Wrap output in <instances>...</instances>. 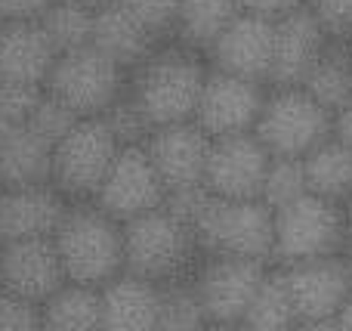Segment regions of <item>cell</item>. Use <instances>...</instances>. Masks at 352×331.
I'll return each mask as SVG.
<instances>
[{
    "instance_id": "5",
    "label": "cell",
    "mask_w": 352,
    "mask_h": 331,
    "mask_svg": "<svg viewBox=\"0 0 352 331\" xmlns=\"http://www.w3.org/2000/svg\"><path fill=\"white\" fill-rule=\"evenodd\" d=\"M275 214V242L272 257L285 266L303 264V260L340 257L349 245V220L346 204L328 202L318 195H303Z\"/></svg>"
},
{
    "instance_id": "12",
    "label": "cell",
    "mask_w": 352,
    "mask_h": 331,
    "mask_svg": "<svg viewBox=\"0 0 352 331\" xmlns=\"http://www.w3.org/2000/svg\"><path fill=\"white\" fill-rule=\"evenodd\" d=\"M269 167V152L254 134L219 136L210 140V155L204 167V189L217 198L254 202Z\"/></svg>"
},
{
    "instance_id": "23",
    "label": "cell",
    "mask_w": 352,
    "mask_h": 331,
    "mask_svg": "<svg viewBox=\"0 0 352 331\" xmlns=\"http://www.w3.org/2000/svg\"><path fill=\"white\" fill-rule=\"evenodd\" d=\"M241 16L238 0H182L173 19V41L207 56L217 37Z\"/></svg>"
},
{
    "instance_id": "6",
    "label": "cell",
    "mask_w": 352,
    "mask_h": 331,
    "mask_svg": "<svg viewBox=\"0 0 352 331\" xmlns=\"http://www.w3.org/2000/svg\"><path fill=\"white\" fill-rule=\"evenodd\" d=\"M254 136L269 158H306L334 136V115L303 87H275L263 103Z\"/></svg>"
},
{
    "instance_id": "17",
    "label": "cell",
    "mask_w": 352,
    "mask_h": 331,
    "mask_svg": "<svg viewBox=\"0 0 352 331\" xmlns=\"http://www.w3.org/2000/svg\"><path fill=\"white\" fill-rule=\"evenodd\" d=\"M328 34L322 31L318 19L309 6L287 12L275 22L272 37V68H269V84L272 87H303L306 74L312 72L316 59L322 56Z\"/></svg>"
},
{
    "instance_id": "27",
    "label": "cell",
    "mask_w": 352,
    "mask_h": 331,
    "mask_svg": "<svg viewBox=\"0 0 352 331\" xmlns=\"http://www.w3.org/2000/svg\"><path fill=\"white\" fill-rule=\"evenodd\" d=\"M238 325L244 331H297L300 319L294 313V303L281 273H266V279L260 282L256 295L250 297Z\"/></svg>"
},
{
    "instance_id": "7",
    "label": "cell",
    "mask_w": 352,
    "mask_h": 331,
    "mask_svg": "<svg viewBox=\"0 0 352 331\" xmlns=\"http://www.w3.org/2000/svg\"><path fill=\"white\" fill-rule=\"evenodd\" d=\"M127 87V72L105 59L99 50L84 47L56 56L43 93L59 99L78 118H102L115 99H121Z\"/></svg>"
},
{
    "instance_id": "18",
    "label": "cell",
    "mask_w": 352,
    "mask_h": 331,
    "mask_svg": "<svg viewBox=\"0 0 352 331\" xmlns=\"http://www.w3.org/2000/svg\"><path fill=\"white\" fill-rule=\"evenodd\" d=\"M65 208V198L53 186L3 189L0 192V245L53 239Z\"/></svg>"
},
{
    "instance_id": "46",
    "label": "cell",
    "mask_w": 352,
    "mask_h": 331,
    "mask_svg": "<svg viewBox=\"0 0 352 331\" xmlns=\"http://www.w3.org/2000/svg\"><path fill=\"white\" fill-rule=\"evenodd\" d=\"M346 220H349V235H352V202L346 204Z\"/></svg>"
},
{
    "instance_id": "32",
    "label": "cell",
    "mask_w": 352,
    "mask_h": 331,
    "mask_svg": "<svg viewBox=\"0 0 352 331\" xmlns=\"http://www.w3.org/2000/svg\"><path fill=\"white\" fill-rule=\"evenodd\" d=\"M78 121H80V118L74 115L72 109H65L59 99H53V96H47V93H43V96L37 99L31 118L22 124V127H28L31 134H37L41 140H47L50 146H56V142H59Z\"/></svg>"
},
{
    "instance_id": "36",
    "label": "cell",
    "mask_w": 352,
    "mask_h": 331,
    "mask_svg": "<svg viewBox=\"0 0 352 331\" xmlns=\"http://www.w3.org/2000/svg\"><path fill=\"white\" fill-rule=\"evenodd\" d=\"M0 331H41V303L0 291Z\"/></svg>"
},
{
    "instance_id": "34",
    "label": "cell",
    "mask_w": 352,
    "mask_h": 331,
    "mask_svg": "<svg viewBox=\"0 0 352 331\" xmlns=\"http://www.w3.org/2000/svg\"><path fill=\"white\" fill-rule=\"evenodd\" d=\"M306 6L318 19L328 41L352 43V0H309Z\"/></svg>"
},
{
    "instance_id": "3",
    "label": "cell",
    "mask_w": 352,
    "mask_h": 331,
    "mask_svg": "<svg viewBox=\"0 0 352 331\" xmlns=\"http://www.w3.org/2000/svg\"><path fill=\"white\" fill-rule=\"evenodd\" d=\"M124 233V273L152 285L182 282L198 251L192 229L164 208L121 223Z\"/></svg>"
},
{
    "instance_id": "4",
    "label": "cell",
    "mask_w": 352,
    "mask_h": 331,
    "mask_svg": "<svg viewBox=\"0 0 352 331\" xmlns=\"http://www.w3.org/2000/svg\"><path fill=\"white\" fill-rule=\"evenodd\" d=\"M188 229L198 248H204L210 257H241L260 264L272 257L275 214L260 198L232 202L210 195Z\"/></svg>"
},
{
    "instance_id": "48",
    "label": "cell",
    "mask_w": 352,
    "mask_h": 331,
    "mask_svg": "<svg viewBox=\"0 0 352 331\" xmlns=\"http://www.w3.org/2000/svg\"><path fill=\"white\" fill-rule=\"evenodd\" d=\"M0 25H3V19H0Z\"/></svg>"
},
{
    "instance_id": "16",
    "label": "cell",
    "mask_w": 352,
    "mask_h": 331,
    "mask_svg": "<svg viewBox=\"0 0 352 331\" xmlns=\"http://www.w3.org/2000/svg\"><path fill=\"white\" fill-rule=\"evenodd\" d=\"M272 37H275V22L241 12L217 37V43L207 50L210 68L223 74H235V78L244 81H256V84H269Z\"/></svg>"
},
{
    "instance_id": "31",
    "label": "cell",
    "mask_w": 352,
    "mask_h": 331,
    "mask_svg": "<svg viewBox=\"0 0 352 331\" xmlns=\"http://www.w3.org/2000/svg\"><path fill=\"white\" fill-rule=\"evenodd\" d=\"M102 124L105 130L111 134V140L118 142L121 149H130V146H146V140L152 136V121L142 115V109L130 99V93H124L121 99L109 105L102 111Z\"/></svg>"
},
{
    "instance_id": "28",
    "label": "cell",
    "mask_w": 352,
    "mask_h": 331,
    "mask_svg": "<svg viewBox=\"0 0 352 331\" xmlns=\"http://www.w3.org/2000/svg\"><path fill=\"white\" fill-rule=\"evenodd\" d=\"M43 34L50 37L56 53H72V50L90 47L93 37V10H84L78 3H65V0H53L50 10L41 19Z\"/></svg>"
},
{
    "instance_id": "33",
    "label": "cell",
    "mask_w": 352,
    "mask_h": 331,
    "mask_svg": "<svg viewBox=\"0 0 352 331\" xmlns=\"http://www.w3.org/2000/svg\"><path fill=\"white\" fill-rule=\"evenodd\" d=\"M41 96H43L41 87H28V84H19V81L0 78V121L12 124V127H22L31 118Z\"/></svg>"
},
{
    "instance_id": "25",
    "label": "cell",
    "mask_w": 352,
    "mask_h": 331,
    "mask_svg": "<svg viewBox=\"0 0 352 331\" xmlns=\"http://www.w3.org/2000/svg\"><path fill=\"white\" fill-rule=\"evenodd\" d=\"M306 189L309 195L328 198L337 204L352 202V149L343 146L337 136L312 149L303 158Z\"/></svg>"
},
{
    "instance_id": "22",
    "label": "cell",
    "mask_w": 352,
    "mask_h": 331,
    "mask_svg": "<svg viewBox=\"0 0 352 331\" xmlns=\"http://www.w3.org/2000/svg\"><path fill=\"white\" fill-rule=\"evenodd\" d=\"M50 173H53V146L28 127H12L0 149V180L6 189L50 186Z\"/></svg>"
},
{
    "instance_id": "29",
    "label": "cell",
    "mask_w": 352,
    "mask_h": 331,
    "mask_svg": "<svg viewBox=\"0 0 352 331\" xmlns=\"http://www.w3.org/2000/svg\"><path fill=\"white\" fill-rule=\"evenodd\" d=\"M210 325L192 282H173L161 285V303H158V325L155 331H204Z\"/></svg>"
},
{
    "instance_id": "40",
    "label": "cell",
    "mask_w": 352,
    "mask_h": 331,
    "mask_svg": "<svg viewBox=\"0 0 352 331\" xmlns=\"http://www.w3.org/2000/svg\"><path fill=\"white\" fill-rule=\"evenodd\" d=\"M297 331H343L340 322L334 319H316V322H303V325H297Z\"/></svg>"
},
{
    "instance_id": "10",
    "label": "cell",
    "mask_w": 352,
    "mask_h": 331,
    "mask_svg": "<svg viewBox=\"0 0 352 331\" xmlns=\"http://www.w3.org/2000/svg\"><path fill=\"white\" fill-rule=\"evenodd\" d=\"M263 103H266L263 84L235 78V74L213 72L210 68L192 121L198 124L210 140L254 134L256 118H260V111H263Z\"/></svg>"
},
{
    "instance_id": "14",
    "label": "cell",
    "mask_w": 352,
    "mask_h": 331,
    "mask_svg": "<svg viewBox=\"0 0 352 331\" xmlns=\"http://www.w3.org/2000/svg\"><path fill=\"white\" fill-rule=\"evenodd\" d=\"M146 155L155 173L161 177L164 189H186V186H204V167L210 155V136L195 121L155 127L146 140Z\"/></svg>"
},
{
    "instance_id": "43",
    "label": "cell",
    "mask_w": 352,
    "mask_h": 331,
    "mask_svg": "<svg viewBox=\"0 0 352 331\" xmlns=\"http://www.w3.org/2000/svg\"><path fill=\"white\" fill-rule=\"evenodd\" d=\"M12 134V124H3L0 121V149H3V142H6V136Z\"/></svg>"
},
{
    "instance_id": "11",
    "label": "cell",
    "mask_w": 352,
    "mask_h": 331,
    "mask_svg": "<svg viewBox=\"0 0 352 331\" xmlns=\"http://www.w3.org/2000/svg\"><path fill=\"white\" fill-rule=\"evenodd\" d=\"M266 264L241 257H210L201 266L198 279L192 282L201 307L210 325H238L248 310L250 297L256 295L266 279Z\"/></svg>"
},
{
    "instance_id": "1",
    "label": "cell",
    "mask_w": 352,
    "mask_h": 331,
    "mask_svg": "<svg viewBox=\"0 0 352 331\" xmlns=\"http://www.w3.org/2000/svg\"><path fill=\"white\" fill-rule=\"evenodd\" d=\"M210 68L204 56L182 43H158L148 59L130 74V99L142 109L152 127L192 121Z\"/></svg>"
},
{
    "instance_id": "37",
    "label": "cell",
    "mask_w": 352,
    "mask_h": 331,
    "mask_svg": "<svg viewBox=\"0 0 352 331\" xmlns=\"http://www.w3.org/2000/svg\"><path fill=\"white\" fill-rule=\"evenodd\" d=\"M306 3H309V0H238L241 12L269 19V22H278V19H285L287 12L300 10V6H306Z\"/></svg>"
},
{
    "instance_id": "19",
    "label": "cell",
    "mask_w": 352,
    "mask_h": 331,
    "mask_svg": "<svg viewBox=\"0 0 352 331\" xmlns=\"http://www.w3.org/2000/svg\"><path fill=\"white\" fill-rule=\"evenodd\" d=\"M158 43L161 37L152 28H146L130 10H124L118 0H111V3L99 6L93 12L90 47L99 50L105 59H111L124 72H133L142 59H148Z\"/></svg>"
},
{
    "instance_id": "38",
    "label": "cell",
    "mask_w": 352,
    "mask_h": 331,
    "mask_svg": "<svg viewBox=\"0 0 352 331\" xmlns=\"http://www.w3.org/2000/svg\"><path fill=\"white\" fill-rule=\"evenodd\" d=\"M53 0H0V19L3 22H37L50 10Z\"/></svg>"
},
{
    "instance_id": "2",
    "label": "cell",
    "mask_w": 352,
    "mask_h": 331,
    "mask_svg": "<svg viewBox=\"0 0 352 331\" xmlns=\"http://www.w3.org/2000/svg\"><path fill=\"white\" fill-rule=\"evenodd\" d=\"M56 254L72 285L102 288L124 273V233L96 204H68L53 233Z\"/></svg>"
},
{
    "instance_id": "41",
    "label": "cell",
    "mask_w": 352,
    "mask_h": 331,
    "mask_svg": "<svg viewBox=\"0 0 352 331\" xmlns=\"http://www.w3.org/2000/svg\"><path fill=\"white\" fill-rule=\"evenodd\" d=\"M337 322H340L343 331H352V295L346 297V303L340 307V313H337Z\"/></svg>"
},
{
    "instance_id": "44",
    "label": "cell",
    "mask_w": 352,
    "mask_h": 331,
    "mask_svg": "<svg viewBox=\"0 0 352 331\" xmlns=\"http://www.w3.org/2000/svg\"><path fill=\"white\" fill-rule=\"evenodd\" d=\"M204 331H244L241 325H207Z\"/></svg>"
},
{
    "instance_id": "21",
    "label": "cell",
    "mask_w": 352,
    "mask_h": 331,
    "mask_svg": "<svg viewBox=\"0 0 352 331\" xmlns=\"http://www.w3.org/2000/svg\"><path fill=\"white\" fill-rule=\"evenodd\" d=\"M161 288L146 279L121 273L102 285L99 310H102V331H155L158 325Z\"/></svg>"
},
{
    "instance_id": "13",
    "label": "cell",
    "mask_w": 352,
    "mask_h": 331,
    "mask_svg": "<svg viewBox=\"0 0 352 331\" xmlns=\"http://www.w3.org/2000/svg\"><path fill=\"white\" fill-rule=\"evenodd\" d=\"M281 279H285L300 325L316 319H334L352 295V279L343 257L291 264L281 270Z\"/></svg>"
},
{
    "instance_id": "24",
    "label": "cell",
    "mask_w": 352,
    "mask_h": 331,
    "mask_svg": "<svg viewBox=\"0 0 352 331\" xmlns=\"http://www.w3.org/2000/svg\"><path fill=\"white\" fill-rule=\"evenodd\" d=\"M303 90L331 115H340L352 105V43L328 41L312 72L306 74Z\"/></svg>"
},
{
    "instance_id": "45",
    "label": "cell",
    "mask_w": 352,
    "mask_h": 331,
    "mask_svg": "<svg viewBox=\"0 0 352 331\" xmlns=\"http://www.w3.org/2000/svg\"><path fill=\"white\" fill-rule=\"evenodd\" d=\"M343 260H346V270H349V279H352V248H349V254Z\"/></svg>"
},
{
    "instance_id": "15",
    "label": "cell",
    "mask_w": 352,
    "mask_h": 331,
    "mask_svg": "<svg viewBox=\"0 0 352 331\" xmlns=\"http://www.w3.org/2000/svg\"><path fill=\"white\" fill-rule=\"evenodd\" d=\"M65 270L53 239L0 245V288L31 303H43L65 285Z\"/></svg>"
},
{
    "instance_id": "47",
    "label": "cell",
    "mask_w": 352,
    "mask_h": 331,
    "mask_svg": "<svg viewBox=\"0 0 352 331\" xmlns=\"http://www.w3.org/2000/svg\"><path fill=\"white\" fill-rule=\"evenodd\" d=\"M3 189H6V186H3V180H0V192H3Z\"/></svg>"
},
{
    "instance_id": "8",
    "label": "cell",
    "mask_w": 352,
    "mask_h": 331,
    "mask_svg": "<svg viewBox=\"0 0 352 331\" xmlns=\"http://www.w3.org/2000/svg\"><path fill=\"white\" fill-rule=\"evenodd\" d=\"M118 142L105 130L102 118H80L65 136L53 146V173L50 186L62 198L87 202L99 192L111 161L118 155Z\"/></svg>"
},
{
    "instance_id": "35",
    "label": "cell",
    "mask_w": 352,
    "mask_h": 331,
    "mask_svg": "<svg viewBox=\"0 0 352 331\" xmlns=\"http://www.w3.org/2000/svg\"><path fill=\"white\" fill-rule=\"evenodd\" d=\"M124 10H130L136 19H140L146 28H152L158 37L170 34L176 10H179L182 0H118Z\"/></svg>"
},
{
    "instance_id": "49",
    "label": "cell",
    "mask_w": 352,
    "mask_h": 331,
    "mask_svg": "<svg viewBox=\"0 0 352 331\" xmlns=\"http://www.w3.org/2000/svg\"><path fill=\"white\" fill-rule=\"evenodd\" d=\"M0 291H3V288H0Z\"/></svg>"
},
{
    "instance_id": "30",
    "label": "cell",
    "mask_w": 352,
    "mask_h": 331,
    "mask_svg": "<svg viewBox=\"0 0 352 331\" xmlns=\"http://www.w3.org/2000/svg\"><path fill=\"white\" fill-rule=\"evenodd\" d=\"M303 195H309L303 158H269L266 177H263V186H260V202L269 211H278Z\"/></svg>"
},
{
    "instance_id": "26",
    "label": "cell",
    "mask_w": 352,
    "mask_h": 331,
    "mask_svg": "<svg viewBox=\"0 0 352 331\" xmlns=\"http://www.w3.org/2000/svg\"><path fill=\"white\" fill-rule=\"evenodd\" d=\"M41 331H102L99 291L65 282L41 303Z\"/></svg>"
},
{
    "instance_id": "39",
    "label": "cell",
    "mask_w": 352,
    "mask_h": 331,
    "mask_svg": "<svg viewBox=\"0 0 352 331\" xmlns=\"http://www.w3.org/2000/svg\"><path fill=\"white\" fill-rule=\"evenodd\" d=\"M334 136L343 142V146L352 149V105L334 118Z\"/></svg>"
},
{
    "instance_id": "20",
    "label": "cell",
    "mask_w": 352,
    "mask_h": 331,
    "mask_svg": "<svg viewBox=\"0 0 352 331\" xmlns=\"http://www.w3.org/2000/svg\"><path fill=\"white\" fill-rule=\"evenodd\" d=\"M56 50L43 34L41 22H3L0 25V78L28 87L47 84Z\"/></svg>"
},
{
    "instance_id": "42",
    "label": "cell",
    "mask_w": 352,
    "mask_h": 331,
    "mask_svg": "<svg viewBox=\"0 0 352 331\" xmlns=\"http://www.w3.org/2000/svg\"><path fill=\"white\" fill-rule=\"evenodd\" d=\"M65 3H78V6H84V10H93V12H96L99 6L111 3V0H65Z\"/></svg>"
},
{
    "instance_id": "9",
    "label": "cell",
    "mask_w": 352,
    "mask_h": 331,
    "mask_svg": "<svg viewBox=\"0 0 352 331\" xmlns=\"http://www.w3.org/2000/svg\"><path fill=\"white\" fill-rule=\"evenodd\" d=\"M164 198L167 189L161 183V177L155 173L146 149L130 146V149H118L102 186L93 195V204L102 214H109L111 220L127 223L133 217L148 214V211L164 208Z\"/></svg>"
}]
</instances>
